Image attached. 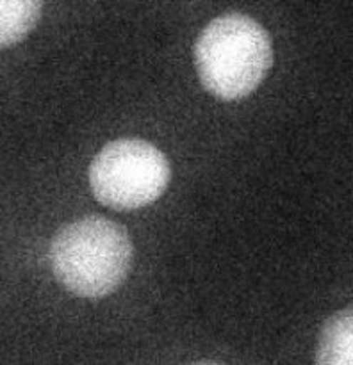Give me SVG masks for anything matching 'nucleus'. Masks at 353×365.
<instances>
[{
	"label": "nucleus",
	"mask_w": 353,
	"mask_h": 365,
	"mask_svg": "<svg viewBox=\"0 0 353 365\" xmlns=\"http://www.w3.org/2000/svg\"><path fill=\"white\" fill-rule=\"evenodd\" d=\"M57 280L82 298L116 291L132 266V241L121 225L106 217H82L61 228L50 245Z\"/></svg>",
	"instance_id": "obj_1"
},
{
	"label": "nucleus",
	"mask_w": 353,
	"mask_h": 365,
	"mask_svg": "<svg viewBox=\"0 0 353 365\" xmlns=\"http://www.w3.org/2000/svg\"><path fill=\"white\" fill-rule=\"evenodd\" d=\"M195 64L203 88L223 100L255 91L273 64L266 29L246 14L230 13L210 21L195 43Z\"/></svg>",
	"instance_id": "obj_2"
},
{
	"label": "nucleus",
	"mask_w": 353,
	"mask_h": 365,
	"mask_svg": "<svg viewBox=\"0 0 353 365\" xmlns=\"http://www.w3.org/2000/svg\"><path fill=\"white\" fill-rule=\"evenodd\" d=\"M170 163L152 143L116 139L103 146L89 166V185L102 205L141 209L155 202L170 184Z\"/></svg>",
	"instance_id": "obj_3"
},
{
	"label": "nucleus",
	"mask_w": 353,
	"mask_h": 365,
	"mask_svg": "<svg viewBox=\"0 0 353 365\" xmlns=\"http://www.w3.org/2000/svg\"><path fill=\"white\" fill-rule=\"evenodd\" d=\"M316 365H353V309L327 321L317 342Z\"/></svg>",
	"instance_id": "obj_4"
},
{
	"label": "nucleus",
	"mask_w": 353,
	"mask_h": 365,
	"mask_svg": "<svg viewBox=\"0 0 353 365\" xmlns=\"http://www.w3.org/2000/svg\"><path fill=\"white\" fill-rule=\"evenodd\" d=\"M43 4L36 0H0V46L24 39L41 16Z\"/></svg>",
	"instance_id": "obj_5"
},
{
	"label": "nucleus",
	"mask_w": 353,
	"mask_h": 365,
	"mask_svg": "<svg viewBox=\"0 0 353 365\" xmlns=\"http://www.w3.org/2000/svg\"><path fill=\"white\" fill-rule=\"evenodd\" d=\"M193 365H221V364H214V362H200V364H193Z\"/></svg>",
	"instance_id": "obj_6"
}]
</instances>
